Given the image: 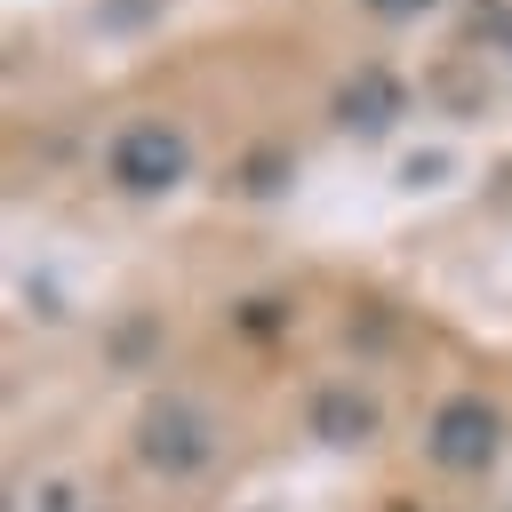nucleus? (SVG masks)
Listing matches in <instances>:
<instances>
[{
	"label": "nucleus",
	"instance_id": "nucleus-3",
	"mask_svg": "<svg viewBox=\"0 0 512 512\" xmlns=\"http://www.w3.org/2000/svg\"><path fill=\"white\" fill-rule=\"evenodd\" d=\"M136 456L160 472V480H200L208 472V456H216V424L192 408V400H152L144 416H136Z\"/></svg>",
	"mask_w": 512,
	"mask_h": 512
},
{
	"label": "nucleus",
	"instance_id": "nucleus-1",
	"mask_svg": "<svg viewBox=\"0 0 512 512\" xmlns=\"http://www.w3.org/2000/svg\"><path fill=\"white\" fill-rule=\"evenodd\" d=\"M496 456H504V408H496V400L456 392V400H440V408L424 416V464H432V472L480 480V472H496Z\"/></svg>",
	"mask_w": 512,
	"mask_h": 512
},
{
	"label": "nucleus",
	"instance_id": "nucleus-5",
	"mask_svg": "<svg viewBox=\"0 0 512 512\" xmlns=\"http://www.w3.org/2000/svg\"><path fill=\"white\" fill-rule=\"evenodd\" d=\"M304 424H312V440H328V448H360V440H376V400L368 392H352V384H320L312 392V408H304Z\"/></svg>",
	"mask_w": 512,
	"mask_h": 512
},
{
	"label": "nucleus",
	"instance_id": "nucleus-6",
	"mask_svg": "<svg viewBox=\"0 0 512 512\" xmlns=\"http://www.w3.org/2000/svg\"><path fill=\"white\" fill-rule=\"evenodd\" d=\"M368 16H384V24H416V16H432L440 0H360Z\"/></svg>",
	"mask_w": 512,
	"mask_h": 512
},
{
	"label": "nucleus",
	"instance_id": "nucleus-4",
	"mask_svg": "<svg viewBox=\"0 0 512 512\" xmlns=\"http://www.w3.org/2000/svg\"><path fill=\"white\" fill-rule=\"evenodd\" d=\"M400 104H408V88H400V72L392 64H360L344 88H336V128H352V136H384L392 120H400Z\"/></svg>",
	"mask_w": 512,
	"mask_h": 512
},
{
	"label": "nucleus",
	"instance_id": "nucleus-2",
	"mask_svg": "<svg viewBox=\"0 0 512 512\" xmlns=\"http://www.w3.org/2000/svg\"><path fill=\"white\" fill-rule=\"evenodd\" d=\"M104 176L128 192V200H160V192H176L184 176H192V144H184V128L176 120H128L112 144H104Z\"/></svg>",
	"mask_w": 512,
	"mask_h": 512
}]
</instances>
